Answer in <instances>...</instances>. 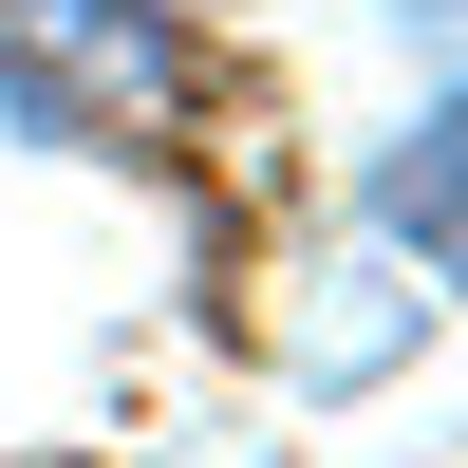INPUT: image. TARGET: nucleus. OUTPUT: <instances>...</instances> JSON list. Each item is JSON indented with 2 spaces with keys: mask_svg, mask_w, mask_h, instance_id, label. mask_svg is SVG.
<instances>
[{
  "mask_svg": "<svg viewBox=\"0 0 468 468\" xmlns=\"http://www.w3.org/2000/svg\"><path fill=\"white\" fill-rule=\"evenodd\" d=\"M169 19L150 0H0V94L37 112V132H94V150H132V132H169Z\"/></svg>",
  "mask_w": 468,
  "mask_h": 468,
  "instance_id": "obj_1",
  "label": "nucleus"
},
{
  "mask_svg": "<svg viewBox=\"0 0 468 468\" xmlns=\"http://www.w3.org/2000/svg\"><path fill=\"white\" fill-rule=\"evenodd\" d=\"M375 207H394V244H431V262H450V282H468V112H450V132H431V150H412V169H394V187H375Z\"/></svg>",
  "mask_w": 468,
  "mask_h": 468,
  "instance_id": "obj_2",
  "label": "nucleus"
}]
</instances>
